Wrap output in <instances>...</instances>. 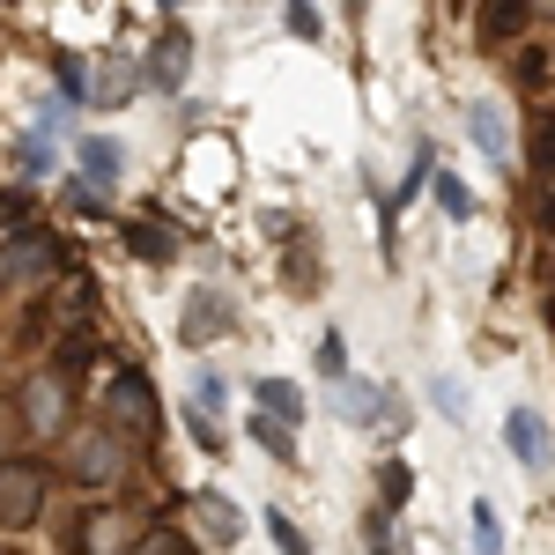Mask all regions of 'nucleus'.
Listing matches in <instances>:
<instances>
[{"label":"nucleus","instance_id":"1","mask_svg":"<svg viewBox=\"0 0 555 555\" xmlns=\"http://www.w3.org/2000/svg\"><path fill=\"white\" fill-rule=\"evenodd\" d=\"M44 489H52V467H44V460H0V533L38 526Z\"/></svg>","mask_w":555,"mask_h":555},{"label":"nucleus","instance_id":"2","mask_svg":"<svg viewBox=\"0 0 555 555\" xmlns=\"http://www.w3.org/2000/svg\"><path fill=\"white\" fill-rule=\"evenodd\" d=\"M104 415H112V429H133V437H156V429H164V408H156V392H149L141 371H112Z\"/></svg>","mask_w":555,"mask_h":555},{"label":"nucleus","instance_id":"3","mask_svg":"<svg viewBox=\"0 0 555 555\" xmlns=\"http://www.w3.org/2000/svg\"><path fill=\"white\" fill-rule=\"evenodd\" d=\"M15 408H23V423L38 429V437H60L67 415H75V378H67V371H38V378L23 385Z\"/></svg>","mask_w":555,"mask_h":555},{"label":"nucleus","instance_id":"4","mask_svg":"<svg viewBox=\"0 0 555 555\" xmlns=\"http://www.w3.org/2000/svg\"><path fill=\"white\" fill-rule=\"evenodd\" d=\"M52 267H60V237L30 222V230H15V237L0 245V289H15V282H44Z\"/></svg>","mask_w":555,"mask_h":555},{"label":"nucleus","instance_id":"5","mask_svg":"<svg viewBox=\"0 0 555 555\" xmlns=\"http://www.w3.org/2000/svg\"><path fill=\"white\" fill-rule=\"evenodd\" d=\"M67 474L89 481V489H96V481H119V474H127V444H119V429H112V423L82 429L75 452H67Z\"/></svg>","mask_w":555,"mask_h":555},{"label":"nucleus","instance_id":"6","mask_svg":"<svg viewBox=\"0 0 555 555\" xmlns=\"http://www.w3.org/2000/svg\"><path fill=\"white\" fill-rule=\"evenodd\" d=\"M541 15H533V0H481L474 8V38L489 44V52H512V44H526V30H533Z\"/></svg>","mask_w":555,"mask_h":555},{"label":"nucleus","instance_id":"7","mask_svg":"<svg viewBox=\"0 0 555 555\" xmlns=\"http://www.w3.org/2000/svg\"><path fill=\"white\" fill-rule=\"evenodd\" d=\"M185 75H193V38L185 30H156V44H149V67H141V82L149 89H164V96H178L185 89Z\"/></svg>","mask_w":555,"mask_h":555},{"label":"nucleus","instance_id":"8","mask_svg":"<svg viewBox=\"0 0 555 555\" xmlns=\"http://www.w3.org/2000/svg\"><path fill=\"white\" fill-rule=\"evenodd\" d=\"M504 452H512L526 474H548V460H555V444H548V423L533 415V408H512L504 415Z\"/></svg>","mask_w":555,"mask_h":555},{"label":"nucleus","instance_id":"9","mask_svg":"<svg viewBox=\"0 0 555 555\" xmlns=\"http://www.w3.org/2000/svg\"><path fill=\"white\" fill-rule=\"evenodd\" d=\"M75 533H82V555H133V518L119 512V504H104V512H82V526H75Z\"/></svg>","mask_w":555,"mask_h":555},{"label":"nucleus","instance_id":"10","mask_svg":"<svg viewBox=\"0 0 555 555\" xmlns=\"http://www.w3.org/2000/svg\"><path fill=\"white\" fill-rule=\"evenodd\" d=\"M75 164H82L89 185H104V193H112L119 171H127V149H119L112 133H82V141H75Z\"/></svg>","mask_w":555,"mask_h":555},{"label":"nucleus","instance_id":"11","mask_svg":"<svg viewBox=\"0 0 555 555\" xmlns=\"http://www.w3.org/2000/svg\"><path fill=\"white\" fill-rule=\"evenodd\" d=\"M222 326H230L222 297H215V289H193V297H185V319H178V341H185V348H208Z\"/></svg>","mask_w":555,"mask_h":555},{"label":"nucleus","instance_id":"12","mask_svg":"<svg viewBox=\"0 0 555 555\" xmlns=\"http://www.w3.org/2000/svg\"><path fill=\"white\" fill-rule=\"evenodd\" d=\"M467 133H474V149H481L489 164H512V127H504V112H496L489 96L467 104Z\"/></svg>","mask_w":555,"mask_h":555},{"label":"nucleus","instance_id":"13","mask_svg":"<svg viewBox=\"0 0 555 555\" xmlns=\"http://www.w3.org/2000/svg\"><path fill=\"white\" fill-rule=\"evenodd\" d=\"M512 89L518 96H548L555 89V52L548 44H533V38L512 44Z\"/></svg>","mask_w":555,"mask_h":555},{"label":"nucleus","instance_id":"14","mask_svg":"<svg viewBox=\"0 0 555 555\" xmlns=\"http://www.w3.org/2000/svg\"><path fill=\"white\" fill-rule=\"evenodd\" d=\"M334 408H341L348 423H392V400H385V385H363V378H341L334 385Z\"/></svg>","mask_w":555,"mask_h":555},{"label":"nucleus","instance_id":"15","mask_svg":"<svg viewBox=\"0 0 555 555\" xmlns=\"http://www.w3.org/2000/svg\"><path fill=\"white\" fill-rule=\"evenodd\" d=\"M127 253L149 259V267H164V259H178V230H171V222H149V215H141V222H127Z\"/></svg>","mask_w":555,"mask_h":555},{"label":"nucleus","instance_id":"16","mask_svg":"<svg viewBox=\"0 0 555 555\" xmlns=\"http://www.w3.org/2000/svg\"><path fill=\"white\" fill-rule=\"evenodd\" d=\"M253 400H259V415H274V423L304 429V385H289V378H259V385H253Z\"/></svg>","mask_w":555,"mask_h":555},{"label":"nucleus","instance_id":"17","mask_svg":"<svg viewBox=\"0 0 555 555\" xmlns=\"http://www.w3.org/2000/svg\"><path fill=\"white\" fill-rule=\"evenodd\" d=\"M201 518H208V541H222V548H237V541H245V512H237L230 496L201 489Z\"/></svg>","mask_w":555,"mask_h":555},{"label":"nucleus","instance_id":"18","mask_svg":"<svg viewBox=\"0 0 555 555\" xmlns=\"http://www.w3.org/2000/svg\"><path fill=\"white\" fill-rule=\"evenodd\" d=\"M133 89H141V75H133L127 60H104V67L89 75V96H96V104H127Z\"/></svg>","mask_w":555,"mask_h":555},{"label":"nucleus","instance_id":"19","mask_svg":"<svg viewBox=\"0 0 555 555\" xmlns=\"http://www.w3.org/2000/svg\"><path fill=\"white\" fill-rule=\"evenodd\" d=\"M526 164H533V178H541V185H555V112H541V119H533Z\"/></svg>","mask_w":555,"mask_h":555},{"label":"nucleus","instance_id":"20","mask_svg":"<svg viewBox=\"0 0 555 555\" xmlns=\"http://www.w3.org/2000/svg\"><path fill=\"white\" fill-rule=\"evenodd\" d=\"M408 496H415V467H408V460H385L378 467V504L385 512H408Z\"/></svg>","mask_w":555,"mask_h":555},{"label":"nucleus","instance_id":"21","mask_svg":"<svg viewBox=\"0 0 555 555\" xmlns=\"http://www.w3.org/2000/svg\"><path fill=\"white\" fill-rule=\"evenodd\" d=\"M467 526H474V533H467L474 555H504V518H496V504H474Z\"/></svg>","mask_w":555,"mask_h":555},{"label":"nucleus","instance_id":"22","mask_svg":"<svg viewBox=\"0 0 555 555\" xmlns=\"http://www.w3.org/2000/svg\"><path fill=\"white\" fill-rule=\"evenodd\" d=\"M429 193H437V208L452 215V222H467V215H474V193H467V185H460L452 171H437V178H429Z\"/></svg>","mask_w":555,"mask_h":555},{"label":"nucleus","instance_id":"23","mask_svg":"<svg viewBox=\"0 0 555 555\" xmlns=\"http://www.w3.org/2000/svg\"><path fill=\"white\" fill-rule=\"evenodd\" d=\"M311 363H319V378H334V385L348 378V341H341V326H326V334H319V356H311Z\"/></svg>","mask_w":555,"mask_h":555},{"label":"nucleus","instance_id":"24","mask_svg":"<svg viewBox=\"0 0 555 555\" xmlns=\"http://www.w3.org/2000/svg\"><path fill=\"white\" fill-rule=\"evenodd\" d=\"M267 533H274V548H282V555H311V533H304V526L282 512V504L267 512Z\"/></svg>","mask_w":555,"mask_h":555},{"label":"nucleus","instance_id":"25","mask_svg":"<svg viewBox=\"0 0 555 555\" xmlns=\"http://www.w3.org/2000/svg\"><path fill=\"white\" fill-rule=\"evenodd\" d=\"M429 400H437L444 423H467V385L460 378H429Z\"/></svg>","mask_w":555,"mask_h":555},{"label":"nucleus","instance_id":"26","mask_svg":"<svg viewBox=\"0 0 555 555\" xmlns=\"http://www.w3.org/2000/svg\"><path fill=\"white\" fill-rule=\"evenodd\" d=\"M133 555H201V548H193L178 526H156V533H141V541H133Z\"/></svg>","mask_w":555,"mask_h":555},{"label":"nucleus","instance_id":"27","mask_svg":"<svg viewBox=\"0 0 555 555\" xmlns=\"http://www.w3.org/2000/svg\"><path fill=\"white\" fill-rule=\"evenodd\" d=\"M282 23H289V38H304V44L326 38V23H319V8H311V0H289V8H282Z\"/></svg>","mask_w":555,"mask_h":555},{"label":"nucleus","instance_id":"28","mask_svg":"<svg viewBox=\"0 0 555 555\" xmlns=\"http://www.w3.org/2000/svg\"><path fill=\"white\" fill-rule=\"evenodd\" d=\"M15 230H30V201H23V193H0V245H8Z\"/></svg>","mask_w":555,"mask_h":555},{"label":"nucleus","instance_id":"29","mask_svg":"<svg viewBox=\"0 0 555 555\" xmlns=\"http://www.w3.org/2000/svg\"><path fill=\"white\" fill-rule=\"evenodd\" d=\"M52 75H60V96H89V75H82V60H75V52H60V60H52Z\"/></svg>","mask_w":555,"mask_h":555},{"label":"nucleus","instance_id":"30","mask_svg":"<svg viewBox=\"0 0 555 555\" xmlns=\"http://www.w3.org/2000/svg\"><path fill=\"white\" fill-rule=\"evenodd\" d=\"M185 429H193V444H201V452H222V429L208 423V408H201V400L185 408Z\"/></svg>","mask_w":555,"mask_h":555},{"label":"nucleus","instance_id":"31","mask_svg":"<svg viewBox=\"0 0 555 555\" xmlns=\"http://www.w3.org/2000/svg\"><path fill=\"white\" fill-rule=\"evenodd\" d=\"M429 178H437V164H429V149H415V164H408V178H400V208H408V201L423 193Z\"/></svg>","mask_w":555,"mask_h":555},{"label":"nucleus","instance_id":"32","mask_svg":"<svg viewBox=\"0 0 555 555\" xmlns=\"http://www.w3.org/2000/svg\"><path fill=\"white\" fill-rule=\"evenodd\" d=\"M23 178H52V141H44V133L23 141Z\"/></svg>","mask_w":555,"mask_h":555},{"label":"nucleus","instance_id":"33","mask_svg":"<svg viewBox=\"0 0 555 555\" xmlns=\"http://www.w3.org/2000/svg\"><path fill=\"white\" fill-rule=\"evenodd\" d=\"M193 400H201V408H222V400H230V385H222L208 363H201V371H193Z\"/></svg>","mask_w":555,"mask_h":555},{"label":"nucleus","instance_id":"34","mask_svg":"<svg viewBox=\"0 0 555 555\" xmlns=\"http://www.w3.org/2000/svg\"><path fill=\"white\" fill-rule=\"evenodd\" d=\"M541 237H555V185L541 193Z\"/></svg>","mask_w":555,"mask_h":555},{"label":"nucleus","instance_id":"35","mask_svg":"<svg viewBox=\"0 0 555 555\" xmlns=\"http://www.w3.org/2000/svg\"><path fill=\"white\" fill-rule=\"evenodd\" d=\"M533 15H541V23H555V0H533Z\"/></svg>","mask_w":555,"mask_h":555},{"label":"nucleus","instance_id":"36","mask_svg":"<svg viewBox=\"0 0 555 555\" xmlns=\"http://www.w3.org/2000/svg\"><path fill=\"white\" fill-rule=\"evenodd\" d=\"M371 555H392V548H385V541H371Z\"/></svg>","mask_w":555,"mask_h":555},{"label":"nucleus","instance_id":"37","mask_svg":"<svg viewBox=\"0 0 555 555\" xmlns=\"http://www.w3.org/2000/svg\"><path fill=\"white\" fill-rule=\"evenodd\" d=\"M0 555H15V548H0Z\"/></svg>","mask_w":555,"mask_h":555}]
</instances>
